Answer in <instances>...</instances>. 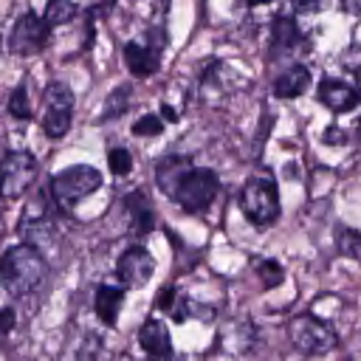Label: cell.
<instances>
[{"instance_id":"cell-9","label":"cell","mask_w":361,"mask_h":361,"mask_svg":"<svg viewBox=\"0 0 361 361\" xmlns=\"http://www.w3.org/2000/svg\"><path fill=\"white\" fill-rule=\"evenodd\" d=\"M152 271H155V259L149 257L147 248L141 245H133L127 248L121 257H118V265H116V274H118V282L124 288H141L152 279Z\"/></svg>"},{"instance_id":"cell-24","label":"cell","mask_w":361,"mask_h":361,"mask_svg":"<svg viewBox=\"0 0 361 361\" xmlns=\"http://www.w3.org/2000/svg\"><path fill=\"white\" fill-rule=\"evenodd\" d=\"M124 107H127V87H118V90H116V99H113V96L107 99V118H110V116H113V118L121 116Z\"/></svg>"},{"instance_id":"cell-17","label":"cell","mask_w":361,"mask_h":361,"mask_svg":"<svg viewBox=\"0 0 361 361\" xmlns=\"http://www.w3.org/2000/svg\"><path fill=\"white\" fill-rule=\"evenodd\" d=\"M299 39H302V34H299V28H296V23H293L290 17H276V20L271 23V42H274L279 51L293 48Z\"/></svg>"},{"instance_id":"cell-8","label":"cell","mask_w":361,"mask_h":361,"mask_svg":"<svg viewBox=\"0 0 361 361\" xmlns=\"http://www.w3.org/2000/svg\"><path fill=\"white\" fill-rule=\"evenodd\" d=\"M48 23L42 17H37L34 11H25L17 17L14 28H11V37H8V45L14 54L20 56H28V54H37L45 48L48 42Z\"/></svg>"},{"instance_id":"cell-28","label":"cell","mask_w":361,"mask_h":361,"mask_svg":"<svg viewBox=\"0 0 361 361\" xmlns=\"http://www.w3.org/2000/svg\"><path fill=\"white\" fill-rule=\"evenodd\" d=\"M324 144H347V133L338 127H327L324 130Z\"/></svg>"},{"instance_id":"cell-16","label":"cell","mask_w":361,"mask_h":361,"mask_svg":"<svg viewBox=\"0 0 361 361\" xmlns=\"http://www.w3.org/2000/svg\"><path fill=\"white\" fill-rule=\"evenodd\" d=\"M127 212H130V220H133V228L138 234H147L155 228V212H152V203L147 197V192H133L127 195Z\"/></svg>"},{"instance_id":"cell-26","label":"cell","mask_w":361,"mask_h":361,"mask_svg":"<svg viewBox=\"0 0 361 361\" xmlns=\"http://www.w3.org/2000/svg\"><path fill=\"white\" fill-rule=\"evenodd\" d=\"M99 358V338H87L82 353L76 355V361H96Z\"/></svg>"},{"instance_id":"cell-5","label":"cell","mask_w":361,"mask_h":361,"mask_svg":"<svg viewBox=\"0 0 361 361\" xmlns=\"http://www.w3.org/2000/svg\"><path fill=\"white\" fill-rule=\"evenodd\" d=\"M73 118V93L62 82H51L42 93V130L51 138H62Z\"/></svg>"},{"instance_id":"cell-27","label":"cell","mask_w":361,"mask_h":361,"mask_svg":"<svg viewBox=\"0 0 361 361\" xmlns=\"http://www.w3.org/2000/svg\"><path fill=\"white\" fill-rule=\"evenodd\" d=\"M17 324V316L11 307H0V333H11Z\"/></svg>"},{"instance_id":"cell-1","label":"cell","mask_w":361,"mask_h":361,"mask_svg":"<svg viewBox=\"0 0 361 361\" xmlns=\"http://www.w3.org/2000/svg\"><path fill=\"white\" fill-rule=\"evenodd\" d=\"M45 257L31 245H14L0 257V285L11 296H25L31 293L42 279H45Z\"/></svg>"},{"instance_id":"cell-7","label":"cell","mask_w":361,"mask_h":361,"mask_svg":"<svg viewBox=\"0 0 361 361\" xmlns=\"http://www.w3.org/2000/svg\"><path fill=\"white\" fill-rule=\"evenodd\" d=\"M37 178V161L28 152H11L0 164V195L20 197Z\"/></svg>"},{"instance_id":"cell-20","label":"cell","mask_w":361,"mask_h":361,"mask_svg":"<svg viewBox=\"0 0 361 361\" xmlns=\"http://www.w3.org/2000/svg\"><path fill=\"white\" fill-rule=\"evenodd\" d=\"M257 276L262 279L265 288H276L285 279V271H282V265L276 259H259L257 262Z\"/></svg>"},{"instance_id":"cell-18","label":"cell","mask_w":361,"mask_h":361,"mask_svg":"<svg viewBox=\"0 0 361 361\" xmlns=\"http://www.w3.org/2000/svg\"><path fill=\"white\" fill-rule=\"evenodd\" d=\"M333 240H336V248H338L341 257L361 259V231H355L350 226H336Z\"/></svg>"},{"instance_id":"cell-11","label":"cell","mask_w":361,"mask_h":361,"mask_svg":"<svg viewBox=\"0 0 361 361\" xmlns=\"http://www.w3.org/2000/svg\"><path fill=\"white\" fill-rule=\"evenodd\" d=\"M138 341H141L144 353H147L149 358H155V361H166L169 353H172L169 330H166V324H164L161 319L144 322V327H141V333H138Z\"/></svg>"},{"instance_id":"cell-13","label":"cell","mask_w":361,"mask_h":361,"mask_svg":"<svg viewBox=\"0 0 361 361\" xmlns=\"http://www.w3.org/2000/svg\"><path fill=\"white\" fill-rule=\"evenodd\" d=\"M124 62H127V68H130L133 76L147 79L158 68V51H152L147 45H138V42H127L124 45Z\"/></svg>"},{"instance_id":"cell-25","label":"cell","mask_w":361,"mask_h":361,"mask_svg":"<svg viewBox=\"0 0 361 361\" xmlns=\"http://www.w3.org/2000/svg\"><path fill=\"white\" fill-rule=\"evenodd\" d=\"M290 6L299 14H310V11H322L327 6V0H290Z\"/></svg>"},{"instance_id":"cell-10","label":"cell","mask_w":361,"mask_h":361,"mask_svg":"<svg viewBox=\"0 0 361 361\" xmlns=\"http://www.w3.org/2000/svg\"><path fill=\"white\" fill-rule=\"evenodd\" d=\"M319 102L324 107H330L333 113H347L361 102V96L355 87H350L341 79H322L319 82Z\"/></svg>"},{"instance_id":"cell-14","label":"cell","mask_w":361,"mask_h":361,"mask_svg":"<svg viewBox=\"0 0 361 361\" xmlns=\"http://www.w3.org/2000/svg\"><path fill=\"white\" fill-rule=\"evenodd\" d=\"M189 169H192V164H189L186 158L169 155V158H164V161L155 166V180H158V186H161L166 195H175V189L180 186V180L186 178Z\"/></svg>"},{"instance_id":"cell-19","label":"cell","mask_w":361,"mask_h":361,"mask_svg":"<svg viewBox=\"0 0 361 361\" xmlns=\"http://www.w3.org/2000/svg\"><path fill=\"white\" fill-rule=\"evenodd\" d=\"M73 17H76V3L73 0H48L45 14H42V20L48 25H62V23H71Z\"/></svg>"},{"instance_id":"cell-4","label":"cell","mask_w":361,"mask_h":361,"mask_svg":"<svg viewBox=\"0 0 361 361\" xmlns=\"http://www.w3.org/2000/svg\"><path fill=\"white\" fill-rule=\"evenodd\" d=\"M288 338L290 344L305 353V355H324L336 347V333L330 324H324L322 319L305 313V316H296L290 324H288Z\"/></svg>"},{"instance_id":"cell-29","label":"cell","mask_w":361,"mask_h":361,"mask_svg":"<svg viewBox=\"0 0 361 361\" xmlns=\"http://www.w3.org/2000/svg\"><path fill=\"white\" fill-rule=\"evenodd\" d=\"M161 113H164V118H166V121H178V113H175V110H172L169 104H166V107H164Z\"/></svg>"},{"instance_id":"cell-31","label":"cell","mask_w":361,"mask_h":361,"mask_svg":"<svg viewBox=\"0 0 361 361\" xmlns=\"http://www.w3.org/2000/svg\"><path fill=\"white\" fill-rule=\"evenodd\" d=\"M358 87H361V68H358ZM361 96V93H358Z\"/></svg>"},{"instance_id":"cell-15","label":"cell","mask_w":361,"mask_h":361,"mask_svg":"<svg viewBox=\"0 0 361 361\" xmlns=\"http://www.w3.org/2000/svg\"><path fill=\"white\" fill-rule=\"evenodd\" d=\"M124 305V290L116 288V285H99L96 288V296H93V307H96V316L104 322V324H116V316Z\"/></svg>"},{"instance_id":"cell-30","label":"cell","mask_w":361,"mask_h":361,"mask_svg":"<svg viewBox=\"0 0 361 361\" xmlns=\"http://www.w3.org/2000/svg\"><path fill=\"white\" fill-rule=\"evenodd\" d=\"M248 3H257L259 6V3H271V0H248Z\"/></svg>"},{"instance_id":"cell-2","label":"cell","mask_w":361,"mask_h":361,"mask_svg":"<svg viewBox=\"0 0 361 361\" xmlns=\"http://www.w3.org/2000/svg\"><path fill=\"white\" fill-rule=\"evenodd\" d=\"M240 209L243 214L265 228L279 217V189L271 178H251L240 192Z\"/></svg>"},{"instance_id":"cell-21","label":"cell","mask_w":361,"mask_h":361,"mask_svg":"<svg viewBox=\"0 0 361 361\" xmlns=\"http://www.w3.org/2000/svg\"><path fill=\"white\" fill-rule=\"evenodd\" d=\"M107 166L113 175H127L133 169V155L124 149V147H116L107 152Z\"/></svg>"},{"instance_id":"cell-22","label":"cell","mask_w":361,"mask_h":361,"mask_svg":"<svg viewBox=\"0 0 361 361\" xmlns=\"http://www.w3.org/2000/svg\"><path fill=\"white\" fill-rule=\"evenodd\" d=\"M8 113L14 118H28L31 116V104H28V96H25V87H14L11 96H8Z\"/></svg>"},{"instance_id":"cell-12","label":"cell","mask_w":361,"mask_h":361,"mask_svg":"<svg viewBox=\"0 0 361 361\" xmlns=\"http://www.w3.org/2000/svg\"><path fill=\"white\" fill-rule=\"evenodd\" d=\"M307 85H310L307 68L290 65V68H285V71L274 79V96H276V99H296V96H302V93L307 90Z\"/></svg>"},{"instance_id":"cell-6","label":"cell","mask_w":361,"mask_h":361,"mask_svg":"<svg viewBox=\"0 0 361 361\" xmlns=\"http://www.w3.org/2000/svg\"><path fill=\"white\" fill-rule=\"evenodd\" d=\"M217 189H220V180L212 169H195L192 166L172 197L183 212H203L214 200Z\"/></svg>"},{"instance_id":"cell-23","label":"cell","mask_w":361,"mask_h":361,"mask_svg":"<svg viewBox=\"0 0 361 361\" xmlns=\"http://www.w3.org/2000/svg\"><path fill=\"white\" fill-rule=\"evenodd\" d=\"M161 130H164V121H161L158 116H152V113H144V116L133 124V135H144V138L158 135Z\"/></svg>"},{"instance_id":"cell-3","label":"cell","mask_w":361,"mask_h":361,"mask_svg":"<svg viewBox=\"0 0 361 361\" xmlns=\"http://www.w3.org/2000/svg\"><path fill=\"white\" fill-rule=\"evenodd\" d=\"M102 186V172L90 164H76V166H68L62 172L54 175L51 180V195L59 206L71 209L76 206L82 197H87L90 192H96Z\"/></svg>"}]
</instances>
